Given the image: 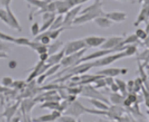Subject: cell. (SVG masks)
<instances>
[{"mask_svg": "<svg viewBox=\"0 0 149 122\" xmlns=\"http://www.w3.org/2000/svg\"><path fill=\"white\" fill-rule=\"evenodd\" d=\"M128 57L127 54L125 53L124 50L120 51V52H118V53L114 54H109L105 56L102 57V58L98 59H95L94 61H92V65H93V68H99V67H104L107 65H109V64L114 63L115 61H118L119 59L123 58H126Z\"/></svg>", "mask_w": 149, "mask_h": 122, "instance_id": "obj_1", "label": "cell"}, {"mask_svg": "<svg viewBox=\"0 0 149 122\" xmlns=\"http://www.w3.org/2000/svg\"><path fill=\"white\" fill-rule=\"evenodd\" d=\"M80 95L85 96V97H89V98L100 99V100L107 102L108 104L110 103L109 100L107 98L106 96H104L102 92L97 90V88H95L94 86L91 84L83 85V88H82V92H81Z\"/></svg>", "mask_w": 149, "mask_h": 122, "instance_id": "obj_2", "label": "cell"}, {"mask_svg": "<svg viewBox=\"0 0 149 122\" xmlns=\"http://www.w3.org/2000/svg\"><path fill=\"white\" fill-rule=\"evenodd\" d=\"M87 45L84 39H77V40H71L65 43V55H69L71 54L79 52L80 50L85 49Z\"/></svg>", "mask_w": 149, "mask_h": 122, "instance_id": "obj_3", "label": "cell"}, {"mask_svg": "<svg viewBox=\"0 0 149 122\" xmlns=\"http://www.w3.org/2000/svg\"><path fill=\"white\" fill-rule=\"evenodd\" d=\"M86 50H87V48L81 50L79 52L71 54H69V55H65L64 58L62 59V60L61 61V67H63V68H68V67H71V66L75 65V64L78 62V60L81 57L84 56V54L86 52Z\"/></svg>", "mask_w": 149, "mask_h": 122, "instance_id": "obj_4", "label": "cell"}, {"mask_svg": "<svg viewBox=\"0 0 149 122\" xmlns=\"http://www.w3.org/2000/svg\"><path fill=\"white\" fill-rule=\"evenodd\" d=\"M104 15V13L99 12H87L81 13L78 17H76V18L73 21V25L74 26H81L83 24H85L89 21H94L96 17Z\"/></svg>", "mask_w": 149, "mask_h": 122, "instance_id": "obj_5", "label": "cell"}, {"mask_svg": "<svg viewBox=\"0 0 149 122\" xmlns=\"http://www.w3.org/2000/svg\"><path fill=\"white\" fill-rule=\"evenodd\" d=\"M117 50H104V49H101V50H96L93 53L90 54L88 55H85V56H83L78 60V62L75 64V65L77 64H80L81 63H85V62H90V61H92V60H95V59H98L102 58L104 56H105L109 54L113 53ZM72 67V66H71Z\"/></svg>", "mask_w": 149, "mask_h": 122, "instance_id": "obj_6", "label": "cell"}, {"mask_svg": "<svg viewBox=\"0 0 149 122\" xmlns=\"http://www.w3.org/2000/svg\"><path fill=\"white\" fill-rule=\"evenodd\" d=\"M123 38L121 36H112L106 37L105 41L100 47L104 50H115L117 51H120V44L123 41Z\"/></svg>", "mask_w": 149, "mask_h": 122, "instance_id": "obj_7", "label": "cell"}, {"mask_svg": "<svg viewBox=\"0 0 149 122\" xmlns=\"http://www.w3.org/2000/svg\"><path fill=\"white\" fill-rule=\"evenodd\" d=\"M82 10V5L74 6V8H70L64 16L63 26L70 28V26H73V21L76 18V17L80 15V11Z\"/></svg>", "mask_w": 149, "mask_h": 122, "instance_id": "obj_8", "label": "cell"}, {"mask_svg": "<svg viewBox=\"0 0 149 122\" xmlns=\"http://www.w3.org/2000/svg\"><path fill=\"white\" fill-rule=\"evenodd\" d=\"M129 69L128 68H107L104 69L102 70L98 71L96 74H100L107 77V76H110V77H117L118 75L126 74L128 73Z\"/></svg>", "mask_w": 149, "mask_h": 122, "instance_id": "obj_9", "label": "cell"}, {"mask_svg": "<svg viewBox=\"0 0 149 122\" xmlns=\"http://www.w3.org/2000/svg\"><path fill=\"white\" fill-rule=\"evenodd\" d=\"M84 40L87 45V47L97 48L101 46L105 41L106 37L100 36H89L84 38Z\"/></svg>", "mask_w": 149, "mask_h": 122, "instance_id": "obj_10", "label": "cell"}, {"mask_svg": "<svg viewBox=\"0 0 149 122\" xmlns=\"http://www.w3.org/2000/svg\"><path fill=\"white\" fill-rule=\"evenodd\" d=\"M123 108L120 105H113L109 106V110L107 111L106 116L113 121H118L119 117H121L123 114Z\"/></svg>", "mask_w": 149, "mask_h": 122, "instance_id": "obj_11", "label": "cell"}, {"mask_svg": "<svg viewBox=\"0 0 149 122\" xmlns=\"http://www.w3.org/2000/svg\"><path fill=\"white\" fill-rule=\"evenodd\" d=\"M104 16L107 17L113 22L120 23L127 19V13L122 11H111L109 12H105Z\"/></svg>", "mask_w": 149, "mask_h": 122, "instance_id": "obj_12", "label": "cell"}, {"mask_svg": "<svg viewBox=\"0 0 149 122\" xmlns=\"http://www.w3.org/2000/svg\"><path fill=\"white\" fill-rule=\"evenodd\" d=\"M6 10L8 12V26L11 27L12 29L16 30L17 32H22V27L19 23V21L15 16V14L13 12V11L11 10L10 7L6 8Z\"/></svg>", "mask_w": 149, "mask_h": 122, "instance_id": "obj_13", "label": "cell"}, {"mask_svg": "<svg viewBox=\"0 0 149 122\" xmlns=\"http://www.w3.org/2000/svg\"><path fill=\"white\" fill-rule=\"evenodd\" d=\"M93 21L95 22V24L97 27L102 28V29H108V28L111 27L112 25H113V21L111 20H109L104 15L96 17Z\"/></svg>", "mask_w": 149, "mask_h": 122, "instance_id": "obj_14", "label": "cell"}, {"mask_svg": "<svg viewBox=\"0 0 149 122\" xmlns=\"http://www.w3.org/2000/svg\"><path fill=\"white\" fill-rule=\"evenodd\" d=\"M65 55V48L63 47L62 50H61L59 52L51 54L50 57L47 61V63L51 65H54V64H61V61L62 60V59L64 58Z\"/></svg>", "mask_w": 149, "mask_h": 122, "instance_id": "obj_15", "label": "cell"}, {"mask_svg": "<svg viewBox=\"0 0 149 122\" xmlns=\"http://www.w3.org/2000/svg\"><path fill=\"white\" fill-rule=\"evenodd\" d=\"M89 101L92 106H94L95 109L101 110V111H108L109 106L105 101L100 100V99H94V98H90Z\"/></svg>", "mask_w": 149, "mask_h": 122, "instance_id": "obj_16", "label": "cell"}, {"mask_svg": "<svg viewBox=\"0 0 149 122\" xmlns=\"http://www.w3.org/2000/svg\"><path fill=\"white\" fill-rule=\"evenodd\" d=\"M140 43L139 37L136 36V34H130L127 37L123 38V41L120 44V51H123V47L127 45H134V44H139Z\"/></svg>", "mask_w": 149, "mask_h": 122, "instance_id": "obj_17", "label": "cell"}, {"mask_svg": "<svg viewBox=\"0 0 149 122\" xmlns=\"http://www.w3.org/2000/svg\"><path fill=\"white\" fill-rule=\"evenodd\" d=\"M109 102L113 105H123V100L125 98L124 96L119 94L118 92H111L109 94Z\"/></svg>", "mask_w": 149, "mask_h": 122, "instance_id": "obj_18", "label": "cell"}, {"mask_svg": "<svg viewBox=\"0 0 149 122\" xmlns=\"http://www.w3.org/2000/svg\"><path fill=\"white\" fill-rule=\"evenodd\" d=\"M149 18V7H147V8H143L140 13H139V17H138V19H137V21L134 22V26H139V23L143 22V21H147L148 20Z\"/></svg>", "mask_w": 149, "mask_h": 122, "instance_id": "obj_19", "label": "cell"}, {"mask_svg": "<svg viewBox=\"0 0 149 122\" xmlns=\"http://www.w3.org/2000/svg\"><path fill=\"white\" fill-rule=\"evenodd\" d=\"M63 42L61 41V40H56V41L53 42L52 44H50L48 46V54L51 55V54H53L56 53L63 46Z\"/></svg>", "mask_w": 149, "mask_h": 122, "instance_id": "obj_20", "label": "cell"}, {"mask_svg": "<svg viewBox=\"0 0 149 122\" xmlns=\"http://www.w3.org/2000/svg\"><path fill=\"white\" fill-rule=\"evenodd\" d=\"M63 21H64V16L62 14H58V16L56 17V18H55L50 30H56V29H58V28L64 27L63 26Z\"/></svg>", "mask_w": 149, "mask_h": 122, "instance_id": "obj_21", "label": "cell"}, {"mask_svg": "<svg viewBox=\"0 0 149 122\" xmlns=\"http://www.w3.org/2000/svg\"><path fill=\"white\" fill-rule=\"evenodd\" d=\"M41 108H47L50 110H59L60 107V101H45L42 105L40 106Z\"/></svg>", "mask_w": 149, "mask_h": 122, "instance_id": "obj_22", "label": "cell"}, {"mask_svg": "<svg viewBox=\"0 0 149 122\" xmlns=\"http://www.w3.org/2000/svg\"><path fill=\"white\" fill-rule=\"evenodd\" d=\"M30 5L34 6L39 9H42L43 8H45L50 3L48 0H25Z\"/></svg>", "mask_w": 149, "mask_h": 122, "instance_id": "obj_23", "label": "cell"}, {"mask_svg": "<svg viewBox=\"0 0 149 122\" xmlns=\"http://www.w3.org/2000/svg\"><path fill=\"white\" fill-rule=\"evenodd\" d=\"M115 83H116L118 84V88H119V92H121V94L126 97L128 94V88H127V83H125L123 80L119 79H115Z\"/></svg>", "mask_w": 149, "mask_h": 122, "instance_id": "obj_24", "label": "cell"}, {"mask_svg": "<svg viewBox=\"0 0 149 122\" xmlns=\"http://www.w3.org/2000/svg\"><path fill=\"white\" fill-rule=\"evenodd\" d=\"M66 29H70V28L66 27H61V28H58V29H56V30H50L51 31V32H50V37L53 41L57 40L59 37L61 36V34L62 33V32H64L65 30H66Z\"/></svg>", "mask_w": 149, "mask_h": 122, "instance_id": "obj_25", "label": "cell"}, {"mask_svg": "<svg viewBox=\"0 0 149 122\" xmlns=\"http://www.w3.org/2000/svg\"><path fill=\"white\" fill-rule=\"evenodd\" d=\"M123 50L125 51V53L127 54L128 57V56H133V54L137 53L138 48L136 46V45H127L123 47Z\"/></svg>", "mask_w": 149, "mask_h": 122, "instance_id": "obj_26", "label": "cell"}, {"mask_svg": "<svg viewBox=\"0 0 149 122\" xmlns=\"http://www.w3.org/2000/svg\"><path fill=\"white\" fill-rule=\"evenodd\" d=\"M17 106H18V103L13 105V106H10V107H8V108L6 109L5 112L3 113V116H4L7 117V118H8V121H9L11 117L15 114L17 109Z\"/></svg>", "mask_w": 149, "mask_h": 122, "instance_id": "obj_27", "label": "cell"}, {"mask_svg": "<svg viewBox=\"0 0 149 122\" xmlns=\"http://www.w3.org/2000/svg\"><path fill=\"white\" fill-rule=\"evenodd\" d=\"M34 121H56V119L54 118V116H52V112L49 113V114H46V115H43V116H38L37 119H34L33 120Z\"/></svg>", "mask_w": 149, "mask_h": 122, "instance_id": "obj_28", "label": "cell"}, {"mask_svg": "<svg viewBox=\"0 0 149 122\" xmlns=\"http://www.w3.org/2000/svg\"><path fill=\"white\" fill-rule=\"evenodd\" d=\"M22 108L25 110L26 112H31V110L32 109V107L35 106V101H32L31 99H27L25 100L24 101H22Z\"/></svg>", "mask_w": 149, "mask_h": 122, "instance_id": "obj_29", "label": "cell"}, {"mask_svg": "<svg viewBox=\"0 0 149 122\" xmlns=\"http://www.w3.org/2000/svg\"><path fill=\"white\" fill-rule=\"evenodd\" d=\"M61 68V64H54V65H51V67L47 69V71L46 72V74L47 75V77L49 76H53L59 71V69Z\"/></svg>", "mask_w": 149, "mask_h": 122, "instance_id": "obj_30", "label": "cell"}, {"mask_svg": "<svg viewBox=\"0 0 149 122\" xmlns=\"http://www.w3.org/2000/svg\"><path fill=\"white\" fill-rule=\"evenodd\" d=\"M18 45H24V46H29L31 41L27 37H19V38H15V41L14 42Z\"/></svg>", "mask_w": 149, "mask_h": 122, "instance_id": "obj_31", "label": "cell"}, {"mask_svg": "<svg viewBox=\"0 0 149 122\" xmlns=\"http://www.w3.org/2000/svg\"><path fill=\"white\" fill-rule=\"evenodd\" d=\"M57 121L61 122H76L77 121V119L76 117L72 116L70 115H66V114H64V116L62 115L57 120Z\"/></svg>", "mask_w": 149, "mask_h": 122, "instance_id": "obj_32", "label": "cell"}, {"mask_svg": "<svg viewBox=\"0 0 149 122\" xmlns=\"http://www.w3.org/2000/svg\"><path fill=\"white\" fill-rule=\"evenodd\" d=\"M135 34L139 37V40H141V41H145L148 38V34L147 33V32L145 30H143V29H142V28L137 29Z\"/></svg>", "mask_w": 149, "mask_h": 122, "instance_id": "obj_33", "label": "cell"}, {"mask_svg": "<svg viewBox=\"0 0 149 122\" xmlns=\"http://www.w3.org/2000/svg\"><path fill=\"white\" fill-rule=\"evenodd\" d=\"M94 83L95 84L94 87H95V88H97V89H99V88H106L107 87L106 82H105V79H104V77H101V78L98 79Z\"/></svg>", "mask_w": 149, "mask_h": 122, "instance_id": "obj_34", "label": "cell"}, {"mask_svg": "<svg viewBox=\"0 0 149 122\" xmlns=\"http://www.w3.org/2000/svg\"><path fill=\"white\" fill-rule=\"evenodd\" d=\"M0 20L4 22L6 25H8V12L6 8H0Z\"/></svg>", "mask_w": 149, "mask_h": 122, "instance_id": "obj_35", "label": "cell"}, {"mask_svg": "<svg viewBox=\"0 0 149 122\" xmlns=\"http://www.w3.org/2000/svg\"><path fill=\"white\" fill-rule=\"evenodd\" d=\"M40 30H41V27L39 26V23L36 21L34 22L31 27V32L33 37H37V35L40 34Z\"/></svg>", "mask_w": 149, "mask_h": 122, "instance_id": "obj_36", "label": "cell"}, {"mask_svg": "<svg viewBox=\"0 0 149 122\" xmlns=\"http://www.w3.org/2000/svg\"><path fill=\"white\" fill-rule=\"evenodd\" d=\"M35 50H36L37 53L39 54L44 53H48V46L47 45H45L41 44V45H39L36 48Z\"/></svg>", "mask_w": 149, "mask_h": 122, "instance_id": "obj_37", "label": "cell"}, {"mask_svg": "<svg viewBox=\"0 0 149 122\" xmlns=\"http://www.w3.org/2000/svg\"><path fill=\"white\" fill-rule=\"evenodd\" d=\"M0 39L1 40H3V41H10V42H14L15 41V38L11 37L9 35H7L5 33L2 32L0 31Z\"/></svg>", "mask_w": 149, "mask_h": 122, "instance_id": "obj_38", "label": "cell"}, {"mask_svg": "<svg viewBox=\"0 0 149 122\" xmlns=\"http://www.w3.org/2000/svg\"><path fill=\"white\" fill-rule=\"evenodd\" d=\"M13 83V80L11 77H4L2 79V84L4 87H8V86H12Z\"/></svg>", "mask_w": 149, "mask_h": 122, "instance_id": "obj_39", "label": "cell"}, {"mask_svg": "<svg viewBox=\"0 0 149 122\" xmlns=\"http://www.w3.org/2000/svg\"><path fill=\"white\" fill-rule=\"evenodd\" d=\"M47 78H48V77L46 73H44V74H42L39 75V76L37 77V83L39 85L42 84L43 83H44V81L46 80V79H47Z\"/></svg>", "mask_w": 149, "mask_h": 122, "instance_id": "obj_40", "label": "cell"}, {"mask_svg": "<svg viewBox=\"0 0 149 122\" xmlns=\"http://www.w3.org/2000/svg\"><path fill=\"white\" fill-rule=\"evenodd\" d=\"M104 79H105V82H106L107 87H110L113 83H115V79H113V77L107 76V77H104Z\"/></svg>", "mask_w": 149, "mask_h": 122, "instance_id": "obj_41", "label": "cell"}, {"mask_svg": "<svg viewBox=\"0 0 149 122\" xmlns=\"http://www.w3.org/2000/svg\"><path fill=\"white\" fill-rule=\"evenodd\" d=\"M127 88H128V92H133V88H134V81L129 80L127 82Z\"/></svg>", "mask_w": 149, "mask_h": 122, "instance_id": "obj_42", "label": "cell"}, {"mask_svg": "<svg viewBox=\"0 0 149 122\" xmlns=\"http://www.w3.org/2000/svg\"><path fill=\"white\" fill-rule=\"evenodd\" d=\"M50 57V54L48 53H44V54H39V59L41 61H43V62H46L48 60V59Z\"/></svg>", "mask_w": 149, "mask_h": 122, "instance_id": "obj_43", "label": "cell"}, {"mask_svg": "<svg viewBox=\"0 0 149 122\" xmlns=\"http://www.w3.org/2000/svg\"><path fill=\"white\" fill-rule=\"evenodd\" d=\"M109 89L112 92H119V88L116 83H113V84L109 87Z\"/></svg>", "mask_w": 149, "mask_h": 122, "instance_id": "obj_44", "label": "cell"}, {"mask_svg": "<svg viewBox=\"0 0 149 122\" xmlns=\"http://www.w3.org/2000/svg\"><path fill=\"white\" fill-rule=\"evenodd\" d=\"M12 1H13V0H0L1 4L4 7V8L10 7V4H11V3H12Z\"/></svg>", "mask_w": 149, "mask_h": 122, "instance_id": "obj_45", "label": "cell"}, {"mask_svg": "<svg viewBox=\"0 0 149 122\" xmlns=\"http://www.w3.org/2000/svg\"><path fill=\"white\" fill-rule=\"evenodd\" d=\"M66 99H67L70 103H72V102H74V101H76V99H77V96L74 95V94H69Z\"/></svg>", "mask_w": 149, "mask_h": 122, "instance_id": "obj_46", "label": "cell"}, {"mask_svg": "<svg viewBox=\"0 0 149 122\" xmlns=\"http://www.w3.org/2000/svg\"><path fill=\"white\" fill-rule=\"evenodd\" d=\"M17 66V61H15V60H11L10 62L8 63V67L11 69H16Z\"/></svg>", "mask_w": 149, "mask_h": 122, "instance_id": "obj_47", "label": "cell"}, {"mask_svg": "<svg viewBox=\"0 0 149 122\" xmlns=\"http://www.w3.org/2000/svg\"><path fill=\"white\" fill-rule=\"evenodd\" d=\"M74 1V5H80V4H83V3H86L87 1H89V0H73Z\"/></svg>", "mask_w": 149, "mask_h": 122, "instance_id": "obj_48", "label": "cell"}, {"mask_svg": "<svg viewBox=\"0 0 149 122\" xmlns=\"http://www.w3.org/2000/svg\"><path fill=\"white\" fill-rule=\"evenodd\" d=\"M8 50V46L2 42H0V50Z\"/></svg>", "mask_w": 149, "mask_h": 122, "instance_id": "obj_49", "label": "cell"}, {"mask_svg": "<svg viewBox=\"0 0 149 122\" xmlns=\"http://www.w3.org/2000/svg\"><path fill=\"white\" fill-rule=\"evenodd\" d=\"M115 1H119V2H130V3H134L135 0H115Z\"/></svg>", "mask_w": 149, "mask_h": 122, "instance_id": "obj_50", "label": "cell"}, {"mask_svg": "<svg viewBox=\"0 0 149 122\" xmlns=\"http://www.w3.org/2000/svg\"><path fill=\"white\" fill-rule=\"evenodd\" d=\"M148 34H149V21L148 22V25H147V27H146V30H145Z\"/></svg>", "mask_w": 149, "mask_h": 122, "instance_id": "obj_51", "label": "cell"}, {"mask_svg": "<svg viewBox=\"0 0 149 122\" xmlns=\"http://www.w3.org/2000/svg\"><path fill=\"white\" fill-rule=\"evenodd\" d=\"M148 114H149V112H148Z\"/></svg>", "mask_w": 149, "mask_h": 122, "instance_id": "obj_52", "label": "cell"}]
</instances>
